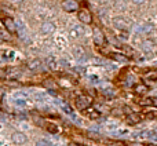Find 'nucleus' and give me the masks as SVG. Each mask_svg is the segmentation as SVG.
<instances>
[{"instance_id": "obj_8", "label": "nucleus", "mask_w": 157, "mask_h": 146, "mask_svg": "<svg viewBox=\"0 0 157 146\" xmlns=\"http://www.w3.org/2000/svg\"><path fill=\"white\" fill-rule=\"evenodd\" d=\"M11 139H13V142L17 143V145H24L25 142H26V135L22 134V132H14Z\"/></svg>"}, {"instance_id": "obj_20", "label": "nucleus", "mask_w": 157, "mask_h": 146, "mask_svg": "<svg viewBox=\"0 0 157 146\" xmlns=\"http://www.w3.org/2000/svg\"><path fill=\"white\" fill-rule=\"evenodd\" d=\"M61 108H62V110L66 113V115H72V113H73L72 108L69 106V105H66V103H62V105H61Z\"/></svg>"}, {"instance_id": "obj_15", "label": "nucleus", "mask_w": 157, "mask_h": 146, "mask_svg": "<svg viewBox=\"0 0 157 146\" xmlns=\"http://www.w3.org/2000/svg\"><path fill=\"white\" fill-rule=\"evenodd\" d=\"M86 110L90 119H99V116H101V113L98 110H95V109H86Z\"/></svg>"}, {"instance_id": "obj_19", "label": "nucleus", "mask_w": 157, "mask_h": 146, "mask_svg": "<svg viewBox=\"0 0 157 146\" xmlns=\"http://www.w3.org/2000/svg\"><path fill=\"white\" fill-rule=\"evenodd\" d=\"M14 103H15V106L24 108L25 105H26V101H25L24 98H17V99H14Z\"/></svg>"}, {"instance_id": "obj_34", "label": "nucleus", "mask_w": 157, "mask_h": 146, "mask_svg": "<svg viewBox=\"0 0 157 146\" xmlns=\"http://www.w3.org/2000/svg\"><path fill=\"white\" fill-rule=\"evenodd\" d=\"M126 146H143L141 143H126Z\"/></svg>"}, {"instance_id": "obj_24", "label": "nucleus", "mask_w": 157, "mask_h": 146, "mask_svg": "<svg viewBox=\"0 0 157 146\" xmlns=\"http://www.w3.org/2000/svg\"><path fill=\"white\" fill-rule=\"evenodd\" d=\"M146 79H149V80H157V72H150L146 75Z\"/></svg>"}, {"instance_id": "obj_23", "label": "nucleus", "mask_w": 157, "mask_h": 146, "mask_svg": "<svg viewBox=\"0 0 157 146\" xmlns=\"http://www.w3.org/2000/svg\"><path fill=\"white\" fill-rule=\"evenodd\" d=\"M113 58L116 59V61H120V62H127V58L126 57H123L121 54H113Z\"/></svg>"}, {"instance_id": "obj_32", "label": "nucleus", "mask_w": 157, "mask_h": 146, "mask_svg": "<svg viewBox=\"0 0 157 146\" xmlns=\"http://www.w3.org/2000/svg\"><path fill=\"white\" fill-rule=\"evenodd\" d=\"M152 105H154V106H157V97H154V98H152Z\"/></svg>"}, {"instance_id": "obj_12", "label": "nucleus", "mask_w": 157, "mask_h": 146, "mask_svg": "<svg viewBox=\"0 0 157 146\" xmlns=\"http://www.w3.org/2000/svg\"><path fill=\"white\" fill-rule=\"evenodd\" d=\"M41 66V61L40 59H32L31 62H28V69L31 70H37Z\"/></svg>"}, {"instance_id": "obj_9", "label": "nucleus", "mask_w": 157, "mask_h": 146, "mask_svg": "<svg viewBox=\"0 0 157 146\" xmlns=\"http://www.w3.org/2000/svg\"><path fill=\"white\" fill-rule=\"evenodd\" d=\"M136 137L139 138H148V139H157V132L152 130H146V131H141L139 134H136Z\"/></svg>"}, {"instance_id": "obj_6", "label": "nucleus", "mask_w": 157, "mask_h": 146, "mask_svg": "<svg viewBox=\"0 0 157 146\" xmlns=\"http://www.w3.org/2000/svg\"><path fill=\"white\" fill-rule=\"evenodd\" d=\"M3 23H4V26H6L7 32H10V33L17 32V22H14L13 18H10V17L4 18V19H3Z\"/></svg>"}, {"instance_id": "obj_31", "label": "nucleus", "mask_w": 157, "mask_h": 146, "mask_svg": "<svg viewBox=\"0 0 157 146\" xmlns=\"http://www.w3.org/2000/svg\"><path fill=\"white\" fill-rule=\"evenodd\" d=\"M90 80H91V81H98V76H90Z\"/></svg>"}, {"instance_id": "obj_14", "label": "nucleus", "mask_w": 157, "mask_h": 146, "mask_svg": "<svg viewBox=\"0 0 157 146\" xmlns=\"http://www.w3.org/2000/svg\"><path fill=\"white\" fill-rule=\"evenodd\" d=\"M73 53H75V55L78 58V61H83V59H84V50H83L81 47H75V48H73Z\"/></svg>"}, {"instance_id": "obj_22", "label": "nucleus", "mask_w": 157, "mask_h": 146, "mask_svg": "<svg viewBox=\"0 0 157 146\" xmlns=\"http://www.w3.org/2000/svg\"><path fill=\"white\" fill-rule=\"evenodd\" d=\"M128 134V131L126 128H118V130H114V135H117V137H121V135H127Z\"/></svg>"}, {"instance_id": "obj_1", "label": "nucleus", "mask_w": 157, "mask_h": 146, "mask_svg": "<svg viewBox=\"0 0 157 146\" xmlns=\"http://www.w3.org/2000/svg\"><path fill=\"white\" fill-rule=\"evenodd\" d=\"M91 102H92L91 97L80 95V97H77V99H76V106H77V109H80V110H86V109L90 108Z\"/></svg>"}, {"instance_id": "obj_2", "label": "nucleus", "mask_w": 157, "mask_h": 146, "mask_svg": "<svg viewBox=\"0 0 157 146\" xmlns=\"http://www.w3.org/2000/svg\"><path fill=\"white\" fill-rule=\"evenodd\" d=\"M61 7L66 13H73V11H77L78 10V3L76 0H63Z\"/></svg>"}, {"instance_id": "obj_35", "label": "nucleus", "mask_w": 157, "mask_h": 146, "mask_svg": "<svg viewBox=\"0 0 157 146\" xmlns=\"http://www.w3.org/2000/svg\"><path fill=\"white\" fill-rule=\"evenodd\" d=\"M69 146H81V145H78V143H76V142H71Z\"/></svg>"}, {"instance_id": "obj_17", "label": "nucleus", "mask_w": 157, "mask_h": 146, "mask_svg": "<svg viewBox=\"0 0 157 146\" xmlns=\"http://www.w3.org/2000/svg\"><path fill=\"white\" fill-rule=\"evenodd\" d=\"M44 87H47L50 90H57V88H58L57 84H55L53 80H46V81H44Z\"/></svg>"}, {"instance_id": "obj_28", "label": "nucleus", "mask_w": 157, "mask_h": 146, "mask_svg": "<svg viewBox=\"0 0 157 146\" xmlns=\"http://www.w3.org/2000/svg\"><path fill=\"white\" fill-rule=\"evenodd\" d=\"M0 39H3V40H8V35L6 33V32L0 31Z\"/></svg>"}, {"instance_id": "obj_25", "label": "nucleus", "mask_w": 157, "mask_h": 146, "mask_svg": "<svg viewBox=\"0 0 157 146\" xmlns=\"http://www.w3.org/2000/svg\"><path fill=\"white\" fill-rule=\"evenodd\" d=\"M36 146H51V145L48 143L47 141H44V139H40V141H37Z\"/></svg>"}, {"instance_id": "obj_7", "label": "nucleus", "mask_w": 157, "mask_h": 146, "mask_svg": "<svg viewBox=\"0 0 157 146\" xmlns=\"http://www.w3.org/2000/svg\"><path fill=\"white\" fill-rule=\"evenodd\" d=\"M113 25H114V28L118 29V31L124 32L127 29V22L124 18H121V17H117V18H114L113 19Z\"/></svg>"}, {"instance_id": "obj_27", "label": "nucleus", "mask_w": 157, "mask_h": 146, "mask_svg": "<svg viewBox=\"0 0 157 146\" xmlns=\"http://www.w3.org/2000/svg\"><path fill=\"white\" fill-rule=\"evenodd\" d=\"M143 48H145L146 51L152 50V41H145V43H143Z\"/></svg>"}, {"instance_id": "obj_29", "label": "nucleus", "mask_w": 157, "mask_h": 146, "mask_svg": "<svg viewBox=\"0 0 157 146\" xmlns=\"http://www.w3.org/2000/svg\"><path fill=\"white\" fill-rule=\"evenodd\" d=\"M139 103H141V105H152V98H149V99H145V101H141Z\"/></svg>"}, {"instance_id": "obj_3", "label": "nucleus", "mask_w": 157, "mask_h": 146, "mask_svg": "<svg viewBox=\"0 0 157 146\" xmlns=\"http://www.w3.org/2000/svg\"><path fill=\"white\" fill-rule=\"evenodd\" d=\"M92 40H94V44L98 47L103 46V43H105V36H103V33L101 32L99 28H95L94 29V33H92Z\"/></svg>"}, {"instance_id": "obj_13", "label": "nucleus", "mask_w": 157, "mask_h": 146, "mask_svg": "<svg viewBox=\"0 0 157 146\" xmlns=\"http://www.w3.org/2000/svg\"><path fill=\"white\" fill-rule=\"evenodd\" d=\"M152 29H153L152 23H145V25H142L141 28H138L136 31H138V33H149Z\"/></svg>"}, {"instance_id": "obj_33", "label": "nucleus", "mask_w": 157, "mask_h": 146, "mask_svg": "<svg viewBox=\"0 0 157 146\" xmlns=\"http://www.w3.org/2000/svg\"><path fill=\"white\" fill-rule=\"evenodd\" d=\"M3 95H4V90L0 88V102H1V99H3Z\"/></svg>"}, {"instance_id": "obj_11", "label": "nucleus", "mask_w": 157, "mask_h": 146, "mask_svg": "<svg viewBox=\"0 0 157 146\" xmlns=\"http://www.w3.org/2000/svg\"><path fill=\"white\" fill-rule=\"evenodd\" d=\"M142 121V116L138 113H130L127 116V123L128 124H138Z\"/></svg>"}, {"instance_id": "obj_5", "label": "nucleus", "mask_w": 157, "mask_h": 146, "mask_svg": "<svg viewBox=\"0 0 157 146\" xmlns=\"http://www.w3.org/2000/svg\"><path fill=\"white\" fill-rule=\"evenodd\" d=\"M41 33H44V35H50V33H54L55 31V25L54 22H51V21H44V22L41 23Z\"/></svg>"}, {"instance_id": "obj_30", "label": "nucleus", "mask_w": 157, "mask_h": 146, "mask_svg": "<svg viewBox=\"0 0 157 146\" xmlns=\"http://www.w3.org/2000/svg\"><path fill=\"white\" fill-rule=\"evenodd\" d=\"M132 1L135 3V4H142V3H145L146 0H132Z\"/></svg>"}, {"instance_id": "obj_16", "label": "nucleus", "mask_w": 157, "mask_h": 146, "mask_svg": "<svg viewBox=\"0 0 157 146\" xmlns=\"http://www.w3.org/2000/svg\"><path fill=\"white\" fill-rule=\"evenodd\" d=\"M146 91H148V87H146L145 84L135 85V92H136V94H145Z\"/></svg>"}, {"instance_id": "obj_18", "label": "nucleus", "mask_w": 157, "mask_h": 146, "mask_svg": "<svg viewBox=\"0 0 157 146\" xmlns=\"http://www.w3.org/2000/svg\"><path fill=\"white\" fill-rule=\"evenodd\" d=\"M47 65H48V68H50V69H57V68H58V63L55 62L54 58H48V59H47Z\"/></svg>"}, {"instance_id": "obj_21", "label": "nucleus", "mask_w": 157, "mask_h": 146, "mask_svg": "<svg viewBox=\"0 0 157 146\" xmlns=\"http://www.w3.org/2000/svg\"><path fill=\"white\" fill-rule=\"evenodd\" d=\"M47 131L51 132V134H57V132H58V128H57L55 124H47Z\"/></svg>"}, {"instance_id": "obj_26", "label": "nucleus", "mask_w": 157, "mask_h": 146, "mask_svg": "<svg viewBox=\"0 0 157 146\" xmlns=\"http://www.w3.org/2000/svg\"><path fill=\"white\" fill-rule=\"evenodd\" d=\"M103 95H106V97L112 98V97H114V92L112 91V90H103Z\"/></svg>"}, {"instance_id": "obj_4", "label": "nucleus", "mask_w": 157, "mask_h": 146, "mask_svg": "<svg viewBox=\"0 0 157 146\" xmlns=\"http://www.w3.org/2000/svg\"><path fill=\"white\" fill-rule=\"evenodd\" d=\"M78 21L83 23H91L92 22V17L90 14V11L86 10V8H83V10H80L78 11Z\"/></svg>"}, {"instance_id": "obj_10", "label": "nucleus", "mask_w": 157, "mask_h": 146, "mask_svg": "<svg viewBox=\"0 0 157 146\" xmlns=\"http://www.w3.org/2000/svg\"><path fill=\"white\" fill-rule=\"evenodd\" d=\"M84 35V29L81 28V26H75V28H72L71 29V33H69V36L72 39H78Z\"/></svg>"}]
</instances>
